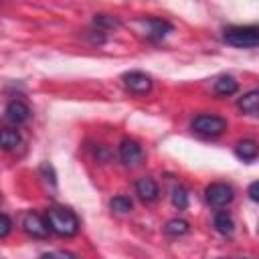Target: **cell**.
Instances as JSON below:
<instances>
[{"instance_id": "cell-3", "label": "cell", "mask_w": 259, "mask_h": 259, "mask_svg": "<svg viewBox=\"0 0 259 259\" xmlns=\"http://www.w3.org/2000/svg\"><path fill=\"white\" fill-rule=\"evenodd\" d=\"M190 127L194 134H198L202 138H217L227 130V119H223L221 115H214V113H200L192 119Z\"/></svg>"}, {"instance_id": "cell-7", "label": "cell", "mask_w": 259, "mask_h": 259, "mask_svg": "<svg viewBox=\"0 0 259 259\" xmlns=\"http://www.w3.org/2000/svg\"><path fill=\"white\" fill-rule=\"evenodd\" d=\"M22 229L30 235V237H34V239H42V237H47L49 235V227H47V221L40 217V214H36V212H26L24 217H22Z\"/></svg>"}, {"instance_id": "cell-6", "label": "cell", "mask_w": 259, "mask_h": 259, "mask_svg": "<svg viewBox=\"0 0 259 259\" xmlns=\"http://www.w3.org/2000/svg\"><path fill=\"white\" fill-rule=\"evenodd\" d=\"M142 158H144V150L136 140H130V138L121 140V144H119V160L123 164L136 166V164L142 162Z\"/></svg>"}, {"instance_id": "cell-22", "label": "cell", "mask_w": 259, "mask_h": 259, "mask_svg": "<svg viewBox=\"0 0 259 259\" xmlns=\"http://www.w3.org/2000/svg\"><path fill=\"white\" fill-rule=\"evenodd\" d=\"M257 188H259V182L255 180V182H251V186H249V198L253 200V202H257L259 200V196H257Z\"/></svg>"}, {"instance_id": "cell-13", "label": "cell", "mask_w": 259, "mask_h": 259, "mask_svg": "<svg viewBox=\"0 0 259 259\" xmlns=\"http://www.w3.org/2000/svg\"><path fill=\"white\" fill-rule=\"evenodd\" d=\"M235 154H237V158H241L243 162H253V160L257 158L259 150H257V144H255L253 140H241V142L235 146Z\"/></svg>"}, {"instance_id": "cell-10", "label": "cell", "mask_w": 259, "mask_h": 259, "mask_svg": "<svg viewBox=\"0 0 259 259\" xmlns=\"http://www.w3.org/2000/svg\"><path fill=\"white\" fill-rule=\"evenodd\" d=\"M136 192H138V196H140L142 200L154 202V200L158 198V194H160V188H158V184H156L154 178L144 176V178H140V180L136 182Z\"/></svg>"}, {"instance_id": "cell-21", "label": "cell", "mask_w": 259, "mask_h": 259, "mask_svg": "<svg viewBox=\"0 0 259 259\" xmlns=\"http://www.w3.org/2000/svg\"><path fill=\"white\" fill-rule=\"evenodd\" d=\"M10 229H12V221H10L4 212H0V239L6 237V235L10 233Z\"/></svg>"}, {"instance_id": "cell-20", "label": "cell", "mask_w": 259, "mask_h": 259, "mask_svg": "<svg viewBox=\"0 0 259 259\" xmlns=\"http://www.w3.org/2000/svg\"><path fill=\"white\" fill-rule=\"evenodd\" d=\"M38 259H79V257L71 251H49V253H42Z\"/></svg>"}, {"instance_id": "cell-19", "label": "cell", "mask_w": 259, "mask_h": 259, "mask_svg": "<svg viewBox=\"0 0 259 259\" xmlns=\"http://www.w3.org/2000/svg\"><path fill=\"white\" fill-rule=\"evenodd\" d=\"M93 24L99 28H115V26H119V20L113 16H107V14H97L93 18Z\"/></svg>"}, {"instance_id": "cell-1", "label": "cell", "mask_w": 259, "mask_h": 259, "mask_svg": "<svg viewBox=\"0 0 259 259\" xmlns=\"http://www.w3.org/2000/svg\"><path fill=\"white\" fill-rule=\"evenodd\" d=\"M47 227L59 237H75L79 233V219L71 208L53 206L47 210Z\"/></svg>"}, {"instance_id": "cell-14", "label": "cell", "mask_w": 259, "mask_h": 259, "mask_svg": "<svg viewBox=\"0 0 259 259\" xmlns=\"http://www.w3.org/2000/svg\"><path fill=\"white\" fill-rule=\"evenodd\" d=\"M214 229L221 233V235H231L233 231H235V221H233V217L227 212V210H219L217 214H214Z\"/></svg>"}, {"instance_id": "cell-17", "label": "cell", "mask_w": 259, "mask_h": 259, "mask_svg": "<svg viewBox=\"0 0 259 259\" xmlns=\"http://www.w3.org/2000/svg\"><path fill=\"white\" fill-rule=\"evenodd\" d=\"M172 204L176 208H180V210L188 206V194H186V190L182 186H174L172 188Z\"/></svg>"}, {"instance_id": "cell-15", "label": "cell", "mask_w": 259, "mask_h": 259, "mask_svg": "<svg viewBox=\"0 0 259 259\" xmlns=\"http://www.w3.org/2000/svg\"><path fill=\"white\" fill-rule=\"evenodd\" d=\"M20 144V132L12 127H2L0 130V148L2 150H12Z\"/></svg>"}, {"instance_id": "cell-11", "label": "cell", "mask_w": 259, "mask_h": 259, "mask_svg": "<svg viewBox=\"0 0 259 259\" xmlns=\"http://www.w3.org/2000/svg\"><path fill=\"white\" fill-rule=\"evenodd\" d=\"M212 89H214V93H217L219 97H229V95L237 93L239 83H237L235 77H231V75H223V77H219V79L214 81Z\"/></svg>"}, {"instance_id": "cell-12", "label": "cell", "mask_w": 259, "mask_h": 259, "mask_svg": "<svg viewBox=\"0 0 259 259\" xmlns=\"http://www.w3.org/2000/svg\"><path fill=\"white\" fill-rule=\"evenodd\" d=\"M237 105H239V109H243V113L257 115V111H259V91H257V89L247 91L245 95L239 97Z\"/></svg>"}, {"instance_id": "cell-2", "label": "cell", "mask_w": 259, "mask_h": 259, "mask_svg": "<svg viewBox=\"0 0 259 259\" xmlns=\"http://www.w3.org/2000/svg\"><path fill=\"white\" fill-rule=\"evenodd\" d=\"M223 40L237 49H255L259 45L257 26H227L223 30Z\"/></svg>"}, {"instance_id": "cell-9", "label": "cell", "mask_w": 259, "mask_h": 259, "mask_svg": "<svg viewBox=\"0 0 259 259\" xmlns=\"http://www.w3.org/2000/svg\"><path fill=\"white\" fill-rule=\"evenodd\" d=\"M144 24V30H146V36L152 38V40H160L164 38L168 32H172V24L168 20H162V18H146L142 20Z\"/></svg>"}, {"instance_id": "cell-16", "label": "cell", "mask_w": 259, "mask_h": 259, "mask_svg": "<svg viewBox=\"0 0 259 259\" xmlns=\"http://www.w3.org/2000/svg\"><path fill=\"white\" fill-rule=\"evenodd\" d=\"M164 231H166L168 235L178 237V235H186V233L190 231V225H188V221H184V219H170V221L164 225Z\"/></svg>"}, {"instance_id": "cell-18", "label": "cell", "mask_w": 259, "mask_h": 259, "mask_svg": "<svg viewBox=\"0 0 259 259\" xmlns=\"http://www.w3.org/2000/svg\"><path fill=\"white\" fill-rule=\"evenodd\" d=\"M109 204H111V210H115V212H130L132 210V200L127 196H123V194L113 196Z\"/></svg>"}, {"instance_id": "cell-8", "label": "cell", "mask_w": 259, "mask_h": 259, "mask_svg": "<svg viewBox=\"0 0 259 259\" xmlns=\"http://www.w3.org/2000/svg\"><path fill=\"white\" fill-rule=\"evenodd\" d=\"M4 117L12 125H20V123H24L30 117V107L24 101H20V99H12L6 105V109H4Z\"/></svg>"}, {"instance_id": "cell-4", "label": "cell", "mask_w": 259, "mask_h": 259, "mask_svg": "<svg viewBox=\"0 0 259 259\" xmlns=\"http://www.w3.org/2000/svg\"><path fill=\"white\" fill-rule=\"evenodd\" d=\"M204 196H206V202H208L210 206H227V204L235 198V190H233L231 184L212 182V184L206 186Z\"/></svg>"}, {"instance_id": "cell-5", "label": "cell", "mask_w": 259, "mask_h": 259, "mask_svg": "<svg viewBox=\"0 0 259 259\" xmlns=\"http://www.w3.org/2000/svg\"><path fill=\"white\" fill-rule=\"evenodd\" d=\"M123 81V87L130 91V93H136V95H144L152 89V77L142 73V71H130V73H123L121 77Z\"/></svg>"}]
</instances>
